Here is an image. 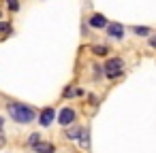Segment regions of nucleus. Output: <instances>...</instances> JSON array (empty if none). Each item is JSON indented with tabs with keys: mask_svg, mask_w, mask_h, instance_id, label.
<instances>
[{
	"mask_svg": "<svg viewBox=\"0 0 156 153\" xmlns=\"http://www.w3.org/2000/svg\"><path fill=\"white\" fill-rule=\"evenodd\" d=\"M150 45H152V47H156V36H152V38H150Z\"/></svg>",
	"mask_w": 156,
	"mask_h": 153,
	"instance_id": "4468645a",
	"label": "nucleus"
},
{
	"mask_svg": "<svg viewBox=\"0 0 156 153\" xmlns=\"http://www.w3.org/2000/svg\"><path fill=\"white\" fill-rule=\"evenodd\" d=\"M2 123H5V119H2V117H0V130H2Z\"/></svg>",
	"mask_w": 156,
	"mask_h": 153,
	"instance_id": "2eb2a0df",
	"label": "nucleus"
},
{
	"mask_svg": "<svg viewBox=\"0 0 156 153\" xmlns=\"http://www.w3.org/2000/svg\"><path fill=\"white\" fill-rule=\"evenodd\" d=\"M90 26H92V28H105V26H107V19H105L101 13H94V15L90 17Z\"/></svg>",
	"mask_w": 156,
	"mask_h": 153,
	"instance_id": "423d86ee",
	"label": "nucleus"
},
{
	"mask_svg": "<svg viewBox=\"0 0 156 153\" xmlns=\"http://www.w3.org/2000/svg\"><path fill=\"white\" fill-rule=\"evenodd\" d=\"M92 51H94L96 55H107V51H109V49H107L105 45H94V47H92Z\"/></svg>",
	"mask_w": 156,
	"mask_h": 153,
	"instance_id": "1a4fd4ad",
	"label": "nucleus"
},
{
	"mask_svg": "<svg viewBox=\"0 0 156 153\" xmlns=\"http://www.w3.org/2000/svg\"><path fill=\"white\" fill-rule=\"evenodd\" d=\"M39 140H41V134H30V138H28V145H30V147H34Z\"/></svg>",
	"mask_w": 156,
	"mask_h": 153,
	"instance_id": "9b49d317",
	"label": "nucleus"
},
{
	"mask_svg": "<svg viewBox=\"0 0 156 153\" xmlns=\"http://www.w3.org/2000/svg\"><path fill=\"white\" fill-rule=\"evenodd\" d=\"M11 32V26L7 22H0V34H9Z\"/></svg>",
	"mask_w": 156,
	"mask_h": 153,
	"instance_id": "f8f14e48",
	"label": "nucleus"
},
{
	"mask_svg": "<svg viewBox=\"0 0 156 153\" xmlns=\"http://www.w3.org/2000/svg\"><path fill=\"white\" fill-rule=\"evenodd\" d=\"M133 32H135L137 36H147V34H150V28H141V26H135V28H133Z\"/></svg>",
	"mask_w": 156,
	"mask_h": 153,
	"instance_id": "6e6552de",
	"label": "nucleus"
},
{
	"mask_svg": "<svg viewBox=\"0 0 156 153\" xmlns=\"http://www.w3.org/2000/svg\"><path fill=\"white\" fill-rule=\"evenodd\" d=\"M37 153H54V145H49V142H43V140H39L34 147H32Z\"/></svg>",
	"mask_w": 156,
	"mask_h": 153,
	"instance_id": "0eeeda50",
	"label": "nucleus"
},
{
	"mask_svg": "<svg viewBox=\"0 0 156 153\" xmlns=\"http://www.w3.org/2000/svg\"><path fill=\"white\" fill-rule=\"evenodd\" d=\"M56 119V111L54 108H45L43 113H41V119H39V123L43 125V128H47V125H51V121Z\"/></svg>",
	"mask_w": 156,
	"mask_h": 153,
	"instance_id": "39448f33",
	"label": "nucleus"
},
{
	"mask_svg": "<svg viewBox=\"0 0 156 153\" xmlns=\"http://www.w3.org/2000/svg\"><path fill=\"white\" fill-rule=\"evenodd\" d=\"M105 28H107V34H109L111 38H115V41H120V38L124 36V26H122V24H107Z\"/></svg>",
	"mask_w": 156,
	"mask_h": 153,
	"instance_id": "20e7f679",
	"label": "nucleus"
},
{
	"mask_svg": "<svg viewBox=\"0 0 156 153\" xmlns=\"http://www.w3.org/2000/svg\"><path fill=\"white\" fill-rule=\"evenodd\" d=\"M9 9L11 11H17L20 9V2H17V0H9Z\"/></svg>",
	"mask_w": 156,
	"mask_h": 153,
	"instance_id": "ddd939ff",
	"label": "nucleus"
},
{
	"mask_svg": "<svg viewBox=\"0 0 156 153\" xmlns=\"http://www.w3.org/2000/svg\"><path fill=\"white\" fill-rule=\"evenodd\" d=\"M124 72V62H122V58H111L107 64H105V75L109 77V79H115V77H120Z\"/></svg>",
	"mask_w": 156,
	"mask_h": 153,
	"instance_id": "f03ea898",
	"label": "nucleus"
},
{
	"mask_svg": "<svg viewBox=\"0 0 156 153\" xmlns=\"http://www.w3.org/2000/svg\"><path fill=\"white\" fill-rule=\"evenodd\" d=\"M7 111H9V115L17 121V123H30V121H34V108H30V106H26V104H20V102H9L7 104Z\"/></svg>",
	"mask_w": 156,
	"mask_h": 153,
	"instance_id": "f257e3e1",
	"label": "nucleus"
},
{
	"mask_svg": "<svg viewBox=\"0 0 156 153\" xmlns=\"http://www.w3.org/2000/svg\"><path fill=\"white\" fill-rule=\"evenodd\" d=\"M66 136H69L71 140H77V138L81 136V130H79V128H75V130H69V132H66Z\"/></svg>",
	"mask_w": 156,
	"mask_h": 153,
	"instance_id": "9d476101",
	"label": "nucleus"
},
{
	"mask_svg": "<svg viewBox=\"0 0 156 153\" xmlns=\"http://www.w3.org/2000/svg\"><path fill=\"white\" fill-rule=\"evenodd\" d=\"M73 121H75V111L73 108H62L58 113V123L60 125H71Z\"/></svg>",
	"mask_w": 156,
	"mask_h": 153,
	"instance_id": "7ed1b4c3",
	"label": "nucleus"
}]
</instances>
